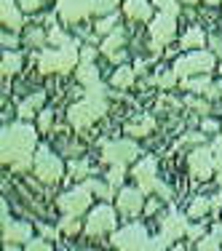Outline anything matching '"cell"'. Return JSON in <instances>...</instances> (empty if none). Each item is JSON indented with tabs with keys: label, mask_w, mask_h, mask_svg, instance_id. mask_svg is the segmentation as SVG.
<instances>
[{
	"label": "cell",
	"mask_w": 222,
	"mask_h": 251,
	"mask_svg": "<svg viewBox=\"0 0 222 251\" xmlns=\"http://www.w3.org/2000/svg\"><path fill=\"white\" fill-rule=\"evenodd\" d=\"M38 152V128L29 123H11L3 126L0 134V160L3 166H11L14 171H27L35 163Z\"/></svg>",
	"instance_id": "cell-1"
},
{
	"label": "cell",
	"mask_w": 222,
	"mask_h": 251,
	"mask_svg": "<svg viewBox=\"0 0 222 251\" xmlns=\"http://www.w3.org/2000/svg\"><path fill=\"white\" fill-rule=\"evenodd\" d=\"M81 62V51H78V40L67 46H59V49H43L38 53V70L43 75L56 73V75H67L70 70L78 67Z\"/></svg>",
	"instance_id": "cell-2"
},
{
	"label": "cell",
	"mask_w": 222,
	"mask_h": 251,
	"mask_svg": "<svg viewBox=\"0 0 222 251\" xmlns=\"http://www.w3.org/2000/svg\"><path fill=\"white\" fill-rule=\"evenodd\" d=\"M107 112V97H83L81 101H75L70 107V123L73 128L83 131V128H91L97 121H102Z\"/></svg>",
	"instance_id": "cell-3"
},
{
	"label": "cell",
	"mask_w": 222,
	"mask_h": 251,
	"mask_svg": "<svg viewBox=\"0 0 222 251\" xmlns=\"http://www.w3.org/2000/svg\"><path fill=\"white\" fill-rule=\"evenodd\" d=\"M110 243L115 249H126V251H142V249H155V238L147 235L145 225L131 222L121 227V230H112Z\"/></svg>",
	"instance_id": "cell-4"
},
{
	"label": "cell",
	"mask_w": 222,
	"mask_h": 251,
	"mask_svg": "<svg viewBox=\"0 0 222 251\" xmlns=\"http://www.w3.org/2000/svg\"><path fill=\"white\" fill-rule=\"evenodd\" d=\"M174 73L182 77H193V75H203V73H212L214 70V53L203 51V49H195V51H188L185 56H179L174 62Z\"/></svg>",
	"instance_id": "cell-5"
},
{
	"label": "cell",
	"mask_w": 222,
	"mask_h": 251,
	"mask_svg": "<svg viewBox=\"0 0 222 251\" xmlns=\"http://www.w3.org/2000/svg\"><path fill=\"white\" fill-rule=\"evenodd\" d=\"M32 171H35V176H38L43 184H56L59 179H62V174H64V166H62V160H59L56 152H51L49 147H38Z\"/></svg>",
	"instance_id": "cell-6"
},
{
	"label": "cell",
	"mask_w": 222,
	"mask_h": 251,
	"mask_svg": "<svg viewBox=\"0 0 222 251\" xmlns=\"http://www.w3.org/2000/svg\"><path fill=\"white\" fill-rule=\"evenodd\" d=\"M115 222H118V211H115L112 206H107V203H102V206L91 208V214H88V219H86L83 232H86L88 238L110 235V232L115 230Z\"/></svg>",
	"instance_id": "cell-7"
},
{
	"label": "cell",
	"mask_w": 222,
	"mask_h": 251,
	"mask_svg": "<svg viewBox=\"0 0 222 251\" xmlns=\"http://www.w3.org/2000/svg\"><path fill=\"white\" fill-rule=\"evenodd\" d=\"M139 155V147L134 145V136L131 139H112V142H105L102 145V160L105 163H110V166H115V163H131V160Z\"/></svg>",
	"instance_id": "cell-8"
},
{
	"label": "cell",
	"mask_w": 222,
	"mask_h": 251,
	"mask_svg": "<svg viewBox=\"0 0 222 251\" xmlns=\"http://www.w3.org/2000/svg\"><path fill=\"white\" fill-rule=\"evenodd\" d=\"M91 190L86 187V184H81V187H73L67 190L64 195H59L56 198V206L62 214H73V217H81V214L88 211V206H91Z\"/></svg>",
	"instance_id": "cell-9"
},
{
	"label": "cell",
	"mask_w": 222,
	"mask_h": 251,
	"mask_svg": "<svg viewBox=\"0 0 222 251\" xmlns=\"http://www.w3.org/2000/svg\"><path fill=\"white\" fill-rule=\"evenodd\" d=\"M56 14L64 25H78L91 14H97V0H59Z\"/></svg>",
	"instance_id": "cell-10"
},
{
	"label": "cell",
	"mask_w": 222,
	"mask_h": 251,
	"mask_svg": "<svg viewBox=\"0 0 222 251\" xmlns=\"http://www.w3.org/2000/svg\"><path fill=\"white\" fill-rule=\"evenodd\" d=\"M188 169L190 176L203 182V179H212V174L217 171V163H214V150L212 147H195L188 155Z\"/></svg>",
	"instance_id": "cell-11"
},
{
	"label": "cell",
	"mask_w": 222,
	"mask_h": 251,
	"mask_svg": "<svg viewBox=\"0 0 222 251\" xmlns=\"http://www.w3.org/2000/svg\"><path fill=\"white\" fill-rule=\"evenodd\" d=\"M177 35V16L174 14H164L161 11L153 22H150V38H153V49L161 51V46L171 43Z\"/></svg>",
	"instance_id": "cell-12"
},
{
	"label": "cell",
	"mask_w": 222,
	"mask_h": 251,
	"mask_svg": "<svg viewBox=\"0 0 222 251\" xmlns=\"http://www.w3.org/2000/svg\"><path fill=\"white\" fill-rule=\"evenodd\" d=\"M115 206H118V214L134 219L145 211V193L139 187H121L118 190V198H115Z\"/></svg>",
	"instance_id": "cell-13"
},
{
	"label": "cell",
	"mask_w": 222,
	"mask_h": 251,
	"mask_svg": "<svg viewBox=\"0 0 222 251\" xmlns=\"http://www.w3.org/2000/svg\"><path fill=\"white\" fill-rule=\"evenodd\" d=\"M131 176H134L137 187H139L145 195L155 193V184H158V163H155V158H142V160H137Z\"/></svg>",
	"instance_id": "cell-14"
},
{
	"label": "cell",
	"mask_w": 222,
	"mask_h": 251,
	"mask_svg": "<svg viewBox=\"0 0 222 251\" xmlns=\"http://www.w3.org/2000/svg\"><path fill=\"white\" fill-rule=\"evenodd\" d=\"M182 235H188V217H182L179 211H169L161 219V238L166 241V246H171Z\"/></svg>",
	"instance_id": "cell-15"
},
{
	"label": "cell",
	"mask_w": 222,
	"mask_h": 251,
	"mask_svg": "<svg viewBox=\"0 0 222 251\" xmlns=\"http://www.w3.org/2000/svg\"><path fill=\"white\" fill-rule=\"evenodd\" d=\"M94 49H83L81 53V62H78V67H75V77H78V83H81L83 88H88V86H97L99 80V70H97V64H94Z\"/></svg>",
	"instance_id": "cell-16"
},
{
	"label": "cell",
	"mask_w": 222,
	"mask_h": 251,
	"mask_svg": "<svg viewBox=\"0 0 222 251\" xmlns=\"http://www.w3.org/2000/svg\"><path fill=\"white\" fill-rule=\"evenodd\" d=\"M32 238V225L29 222H19V219L3 217V243H27Z\"/></svg>",
	"instance_id": "cell-17"
},
{
	"label": "cell",
	"mask_w": 222,
	"mask_h": 251,
	"mask_svg": "<svg viewBox=\"0 0 222 251\" xmlns=\"http://www.w3.org/2000/svg\"><path fill=\"white\" fill-rule=\"evenodd\" d=\"M0 22L5 29L19 32L25 27V16H22V5L16 0H0Z\"/></svg>",
	"instance_id": "cell-18"
},
{
	"label": "cell",
	"mask_w": 222,
	"mask_h": 251,
	"mask_svg": "<svg viewBox=\"0 0 222 251\" xmlns=\"http://www.w3.org/2000/svg\"><path fill=\"white\" fill-rule=\"evenodd\" d=\"M123 43H126V32L121 27H115L110 35H105V40H102L99 51L105 53V56H110L112 62H123Z\"/></svg>",
	"instance_id": "cell-19"
},
{
	"label": "cell",
	"mask_w": 222,
	"mask_h": 251,
	"mask_svg": "<svg viewBox=\"0 0 222 251\" xmlns=\"http://www.w3.org/2000/svg\"><path fill=\"white\" fill-rule=\"evenodd\" d=\"M123 14L131 22H150L153 19V0H126Z\"/></svg>",
	"instance_id": "cell-20"
},
{
	"label": "cell",
	"mask_w": 222,
	"mask_h": 251,
	"mask_svg": "<svg viewBox=\"0 0 222 251\" xmlns=\"http://www.w3.org/2000/svg\"><path fill=\"white\" fill-rule=\"evenodd\" d=\"M43 101H46V94H43V91L29 94L27 99H22V104H19V110H16V115H19L22 121H29V118L40 115V110H43Z\"/></svg>",
	"instance_id": "cell-21"
},
{
	"label": "cell",
	"mask_w": 222,
	"mask_h": 251,
	"mask_svg": "<svg viewBox=\"0 0 222 251\" xmlns=\"http://www.w3.org/2000/svg\"><path fill=\"white\" fill-rule=\"evenodd\" d=\"M203 46H206V32L201 27H190L182 35V40H179V49L185 51H195V49H203Z\"/></svg>",
	"instance_id": "cell-22"
},
{
	"label": "cell",
	"mask_w": 222,
	"mask_h": 251,
	"mask_svg": "<svg viewBox=\"0 0 222 251\" xmlns=\"http://www.w3.org/2000/svg\"><path fill=\"white\" fill-rule=\"evenodd\" d=\"M182 86L193 94H209L214 83L209 77V73H203V75H193V77H182Z\"/></svg>",
	"instance_id": "cell-23"
},
{
	"label": "cell",
	"mask_w": 222,
	"mask_h": 251,
	"mask_svg": "<svg viewBox=\"0 0 222 251\" xmlns=\"http://www.w3.org/2000/svg\"><path fill=\"white\" fill-rule=\"evenodd\" d=\"M153 128H155V118H153V115H142L137 123H129V126H126V134L134 136V139H139V136L153 134Z\"/></svg>",
	"instance_id": "cell-24"
},
{
	"label": "cell",
	"mask_w": 222,
	"mask_h": 251,
	"mask_svg": "<svg viewBox=\"0 0 222 251\" xmlns=\"http://www.w3.org/2000/svg\"><path fill=\"white\" fill-rule=\"evenodd\" d=\"M83 184H86V187L88 190H91V193L94 195H97V198H102V201H112V198H118V195H115V184H110V182H97V179H86V182H83Z\"/></svg>",
	"instance_id": "cell-25"
},
{
	"label": "cell",
	"mask_w": 222,
	"mask_h": 251,
	"mask_svg": "<svg viewBox=\"0 0 222 251\" xmlns=\"http://www.w3.org/2000/svg\"><path fill=\"white\" fill-rule=\"evenodd\" d=\"M137 80V70L129 67V64H123V67H118L115 73H112V86L115 88H131Z\"/></svg>",
	"instance_id": "cell-26"
},
{
	"label": "cell",
	"mask_w": 222,
	"mask_h": 251,
	"mask_svg": "<svg viewBox=\"0 0 222 251\" xmlns=\"http://www.w3.org/2000/svg\"><path fill=\"white\" fill-rule=\"evenodd\" d=\"M19 70H22V53L14 51V49H8V51L3 53V77L16 75Z\"/></svg>",
	"instance_id": "cell-27"
},
{
	"label": "cell",
	"mask_w": 222,
	"mask_h": 251,
	"mask_svg": "<svg viewBox=\"0 0 222 251\" xmlns=\"http://www.w3.org/2000/svg\"><path fill=\"white\" fill-rule=\"evenodd\" d=\"M212 208H214V201L201 195V198H193V203H190V208H188V217L190 219H203Z\"/></svg>",
	"instance_id": "cell-28"
},
{
	"label": "cell",
	"mask_w": 222,
	"mask_h": 251,
	"mask_svg": "<svg viewBox=\"0 0 222 251\" xmlns=\"http://www.w3.org/2000/svg\"><path fill=\"white\" fill-rule=\"evenodd\" d=\"M83 227L86 225H81V219L73 217V214H64V217L59 219V232H62V235H78Z\"/></svg>",
	"instance_id": "cell-29"
},
{
	"label": "cell",
	"mask_w": 222,
	"mask_h": 251,
	"mask_svg": "<svg viewBox=\"0 0 222 251\" xmlns=\"http://www.w3.org/2000/svg\"><path fill=\"white\" fill-rule=\"evenodd\" d=\"M46 40H49V35H46L40 27H35V29L27 32V46L29 49H46Z\"/></svg>",
	"instance_id": "cell-30"
},
{
	"label": "cell",
	"mask_w": 222,
	"mask_h": 251,
	"mask_svg": "<svg viewBox=\"0 0 222 251\" xmlns=\"http://www.w3.org/2000/svg\"><path fill=\"white\" fill-rule=\"evenodd\" d=\"M195 246L201 251H217L222 246V238L217 235V232H209V235H203L201 241H195Z\"/></svg>",
	"instance_id": "cell-31"
},
{
	"label": "cell",
	"mask_w": 222,
	"mask_h": 251,
	"mask_svg": "<svg viewBox=\"0 0 222 251\" xmlns=\"http://www.w3.org/2000/svg\"><path fill=\"white\" fill-rule=\"evenodd\" d=\"M115 27H118V11H115V14L102 16V19L97 22V32H99V35H110Z\"/></svg>",
	"instance_id": "cell-32"
},
{
	"label": "cell",
	"mask_w": 222,
	"mask_h": 251,
	"mask_svg": "<svg viewBox=\"0 0 222 251\" xmlns=\"http://www.w3.org/2000/svg\"><path fill=\"white\" fill-rule=\"evenodd\" d=\"M177 80H179V75L174 73V70H169V73H164L158 77H150V83H155V86H161V88H174Z\"/></svg>",
	"instance_id": "cell-33"
},
{
	"label": "cell",
	"mask_w": 222,
	"mask_h": 251,
	"mask_svg": "<svg viewBox=\"0 0 222 251\" xmlns=\"http://www.w3.org/2000/svg\"><path fill=\"white\" fill-rule=\"evenodd\" d=\"M70 171V179H86L88 176V163L86 160H73V163L67 166Z\"/></svg>",
	"instance_id": "cell-34"
},
{
	"label": "cell",
	"mask_w": 222,
	"mask_h": 251,
	"mask_svg": "<svg viewBox=\"0 0 222 251\" xmlns=\"http://www.w3.org/2000/svg\"><path fill=\"white\" fill-rule=\"evenodd\" d=\"M123 176H126V166H121V163L110 166V171H107V182H110V184H115V187H121Z\"/></svg>",
	"instance_id": "cell-35"
},
{
	"label": "cell",
	"mask_w": 222,
	"mask_h": 251,
	"mask_svg": "<svg viewBox=\"0 0 222 251\" xmlns=\"http://www.w3.org/2000/svg\"><path fill=\"white\" fill-rule=\"evenodd\" d=\"M49 43H54V46H67V43H75V40L70 38V35H64L59 27H54L51 32H49Z\"/></svg>",
	"instance_id": "cell-36"
},
{
	"label": "cell",
	"mask_w": 222,
	"mask_h": 251,
	"mask_svg": "<svg viewBox=\"0 0 222 251\" xmlns=\"http://www.w3.org/2000/svg\"><path fill=\"white\" fill-rule=\"evenodd\" d=\"M25 246H27V251H49L51 249V241L46 235L43 238H29Z\"/></svg>",
	"instance_id": "cell-37"
},
{
	"label": "cell",
	"mask_w": 222,
	"mask_h": 251,
	"mask_svg": "<svg viewBox=\"0 0 222 251\" xmlns=\"http://www.w3.org/2000/svg\"><path fill=\"white\" fill-rule=\"evenodd\" d=\"M153 5H155L158 11H164V14H174V16L179 14V5H177V0H153Z\"/></svg>",
	"instance_id": "cell-38"
},
{
	"label": "cell",
	"mask_w": 222,
	"mask_h": 251,
	"mask_svg": "<svg viewBox=\"0 0 222 251\" xmlns=\"http://www.w3.org/2000/svg\"><path fill=\"white\" fill-rule=\"evenodd\" d=\"M115 8H118V0H97V16L115 14Z\"/></svg>",
	"instance_id": "cell-39"
},
{
	"label": "cell",
	"mask_w": 222,
	"mask_h": 251,
	"mask_svg": "<svg viewBox=\"0 0 222 251\" xmlns=\"http://www.w3.org/2000/svg\"><path fill=\"white\" fill-rule=\"evenodd\" d=\"M185 104H188V107H193V110H198L201 115H206V112L212 110V104H209V101H203V99H195L193 94H190V97L185 99Z\"/></svg>",
	"instance_id": "cell-40"
},
{
	"label": "cell",
	"mask_w": 222,
	"mask_h": 251,
	"mask_svg": "<svg viewBox=\"0 0 222 251\" xmlns=\"http://www.w3.org/2000/svg\"><path fill=\"white\" fill-rule=\"evenodd\" d=\"M54 126V112L51 110H40V123H38V128L40 131H49Z\"/></svg>",
	"instance_id": "cell-41"
},
{
	"label": "cell",
	"mask_w": 222,
	"mask_h": 251,
	"mask_svg": "<svg viewBox=\"0 0 222 251\" xmlns=\"http://www.w3.org/2000/svg\"><path fill=\"white\" fill-rule=\"evenodd\" d=\"M16 3L22 5V11H27V14H35V11H40L43 0H16Z\"/></svg>",
	"instance_id": "cell-42"
},
{
	"label": "cell",
	"mask_w": 222,
	"mask_h": 251,
	"mask_svg": "<svg viewBox=\"0 0 222 251\" xmlns=\"http://www.w3.org/2000/svg\"><path fill=\"white\" fill-rule=\"evenodd\" d=\"M212 150H214V163H217V171H222V134L214 139Z\"/></svg>",
	"instance_id": "cell-43"
},
{
	"label": "cell",
	"mask_w": 222,
	"mask_h": 251,
	"mask_svg": "<svg viewBox=\"0 0 222 251\" xmlns=\"http://www.w3.org/2000/svg\"><path fill=\"white\" fill-rule=\"evenodd\" d=\"M203 235H206L203 225H188V238H190V241H201Z\"/></svg>",
	"instance_id": "cell-44"
},
{
	"label": "cell",
	"mask_w": 222,
	"mask_h": 251,
	"mask_svg": "<svg viewBox=\"0 0 222 251\" xmlns=\"http://www.w3.org/2000/svg\"><path fill=\"white\" fill-rule=\"evenodd\" d=\"M0 40H3V49H16V46H19V38H16V32H11V29H8V32H3V38H0Z\"/></svg>",
	"instance_id": "cell-45"
},
{
	"label": "cell",
	"mask_w": 222,
	"mask_h": 251,
	"mask_svg": "<svg viewBox=\"0 0 222 251\" xmlns=\"http://www.w3.org/2000/svg\"><path fill=\"white\" fill-rule=\"evenodd\" d=\"M40 232H43V235L49 238V241H56V238H59V227H56V230H54V227L43 225V227H40Z\"/></svg>",
	"instance_id": "cell-46"
},
{
	"label": "cell",
	"mask_w": 222,
	"mask_h": 251,
	"mask_svg": "<svg viewBox=\"0 0 222 251\" xmlns=\"http://www.w3.org/2000/svg\"><path fill=\"white\" fill-rule=\"evenodd\" d=\"M217 128H220L217 121H203L201 123V131H206V134H212V131H217Z\"/></svg>",
	"instance_id": "cell-47"
},
{
	"label": "cell",
	"mask_w": 222,
	"mask_h": 251,
	"mask_svg": "<svg viewBox=\"0 0 222 251\" xmlns=\"http://www.w3.org/2000/svg\"><path fill=\"white\" fill-rule=\"evenodd\" d=\"M158 206H161V203H158V201H153V203L147 206V211H150V214H155V211H158Z\"/></svg>",
	"instance_id": "cell-48"
},
{
	"label": "cell",
	"mask_w": 222,
	"mask_h": 251,
	"mask_svg": "<svg viewBox=\"0 0 222 251\" xmlns=\"http://www.w3.org/2000/svg\"><path fill=\"white\" fill-rule=\"evenodd\" d=\"M212 201H214V206H220V203H222V193L217 195V198H212Z\"/></svg>",
	"instance_id": "cell-49"
},
{
	"label": "cell",
	"mask_w": 222,
	"mask_h": 251,
	"mask_svg": "<svg viewBox=\"0 0 222 251\" xmlns=\"http://www.w3.org/2000/svg\"><path fill=\"white\" fill-rule=\"evenodd\" d=\"M214 232H217V235H220V238H222V222H220V225H217V230H214Z\"/></svg>",
	"instance_id": "cell-50"
},
{
	"label": "cell",
	"mask_w": 222,
	"mask_h": 251,
	"mask_svg": "<svg viewBox=\"0 0 222 251\" xmlns=\"http://www.w3.org/2000/svg\"><path fill=\"white\" fill-rule=\"evenodd\" d=\"M179 3H188V5H193V3H198V0H179Z\"/></svg>",
	"instance_id": "cell-51"
},
{
	"label": "cell",
	"mask_w": 222,
	"mask_h": 251,
	"mask_svg": "<svg viewBox=\"0 0 222 251\" xmlns=\"http://www.w3.org/2000/svg\"><path fill=\"white\" fill-rule=\"evenodd\" d=\"M206 3H209V5H217V3H220V0H206Z\"/></svg>",
	"instance_id": "cell-52"
},
{
	"label": "cell",
	"mask_w": 222,
	"mask_h": 251,
	"mask_svg": "<svg viewBox=\"0 0 222 251\" xmlns=\"http://www.w3.org/2000/svg\"><path fill=\"white\" fill-rule=\"evenodd\" d=\"M217 182H220V184H222V171H220V176H217Z\"/></svg>",
	"instance_id": "cell-53"
}]
</instances>
